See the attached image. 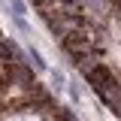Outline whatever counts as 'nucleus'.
I'll list each match as a JSON object with an SVG mask.
<instances>
[{
  "label": "nucleus",
  "instance_id": "f257e3e1",
  "mask_svg": "<svg viewBox=\"0 0 121 121\" xmlns=\"http://www.w3.org/2000/svg\"><path fill=\"white\" fill-rule=\"evenodd\" d=\"M27 58H30V64H33V67H36L39 73H45V70H48V64L43 60V55H39V52H36L33 45H27Z\"/></svg>",
  "mask_w": 121,
  "mask_h": 121
},
{
  "label": "nucleus",
  "instance_id": "f03ea898",
  "mask_svg": "<svg viewBox=\"0 0 121 121\" xmlns=\"http://www.w3.org/2000/svg\"><path fill=\"white\" fill-rule=\"evenodd\" d=\"M9 9H12V15H27V6H24V0H9Z\"/></svg>",
  "mask_w": 121,
  "mask_h": 121
},
{
  "label": "nucleus",
  "instance_id": "7ed1b4c3",
  "mask_svg": "<svg viewBox=\"0 0 121 121\" xmlns=\"http://www.w3.org/2000/svg\"><path fill=\"white\" fill-rule=\"evenodd\" d=\"M52 82H55V88H67V79H64L58 70H52Z\"/></svg>",
  "mask_w": 121,
  "mask_h": 121
}]
</instances>
